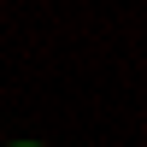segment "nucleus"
Returning a JSON list of instances; mask_svg holds the SVG:
<instances>
[{"instance_id": "obj_1", "label": "nucleus", "mask_w": 147, "mask_h": 147, "mask_svg": "<svg viewBox=\"0 0 147 147\" xmlns=\"http://www.w3.org/2000/svg\"><path fill=\"white\" fill-rule=\"evenodd\" d=\"M6 147H35V141H6Z\"/></svg>"}]
</instances>
